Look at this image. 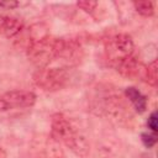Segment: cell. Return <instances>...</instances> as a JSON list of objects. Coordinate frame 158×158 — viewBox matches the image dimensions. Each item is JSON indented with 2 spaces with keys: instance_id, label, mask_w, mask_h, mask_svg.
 <instances>
[{
  "instance_id": "2e32d148",
  "label": "cell",
  "mask_w": 158,
  "mask_h": 158,
  "mask_svg": "<svg viewBox=\"0 0 158 158\" xmlns=\"http://www.w3.org/2000/svg\"><path fill=\"white\" fill-rule=\"evenodd\" d=\"M0 158H7V154H6L5 149L1 146H0Z\"/></svg>"
},
{
  "instance_id": "277c9868",
  "label": "cell",
  "mask_w": 158,
  "mask_h": 158,
  "mask_svg": "<svg viewBox=\"0 0 158 158\" xmlns=\"http://www.w3.org/2000/svg\"><path fill=\"white\" fill-rule=\"evenodd\" d=\"M135 43L130 35L127 33H118L110 37L105 46V53L114 67L116 63L133 56Z\"/></svg>"
},
{
  "instance_id": "30bf717a",
  "label": "cell",
  "mask_w": 158,
  "mask_h": 158,
  "mask_svg": "<svg viewBox=\"0 0 158 158\" xmlns=\"http://www.w3.org/2000/svg\"><path fill=\"white\" fill-rule=\"evenodd\" d=\"M143 80L152 86H157V81H158V62H157V59H153L151 63H148V65H146Z\"/></svg>"
},
{
  "instance_id": "3957f363",
  "label": "cell",
  "mask_w": 158,
  "mask_h": 158,
  "mask_svg": "<svg viewBox=\"0 0 158 158\" xmlns=\"http://www.w3.org/2000/svg\"><path fill=\"white\" fill-rule=\"evenodd\" d=\"M68 67H46L38 68L33 73V83L43 91L53 93L67 86L70 79Z\"/></svg>"
},
{
  "instance_id": "9a60e30c",
  "label": "cell",
  "mask_w": 158,
  "mask_h": 158,
  "mask_svg": "<svg viewBox=\"0 0 158 158\" xmlns=\"http://www.w3.org/2000/svg\"><path fill=\"white\" fill-rule=\"evenodd\" d=\"M17 6H20V2L19 1H15V0H4V1H0V9H4V10H12V9H16Z\"/></svg>"
},
{
  "instance_id": "8992f818",
  "label": "cell",
  "mask_w": 158,
  "mask_h": 158,
  "mask_svg": "<svg viewBox=\"0 0 158 158\" xmlns=\"http://www.w3.org/2000/svg\"><path fill=\"white\" fill-rule=\"evenodd\" d=\"M114 68L125 78L128 79H144L146 65L136 57L131 56L114 65Z\"/></svg>"
},
{
  "instance_id": "5b68a950",
  "label": "cell",
  "mask_w": 158,
  "mask_h": 158,
  "mask_svg": "<svg viewBox=\"0 0 158 158\" xmlns=\"http://www.w3.org/2000/svg\"><path fill=\"white\" fill-rule=\"evenodd\" d=\"M36 94L30 90H10L0 96V111L21 110L32 107L36 102Z\"/></svg>"
},
{
  "instance_id": "e0dca14e",
  "label": "cell",
  "mask_w": 158,
  "mask_h": 158,
  "mask_svg": "<svg viewBox=\"0 0 158 158\" xmlns=\"http://www.w3.org/2000/svg\"><path fill=\"white\" fill-rule=\"evenodd\" d=\"M51 158H65L64 156H59V154H57V156H53V157H51Z\"/></svg>"
},
{
  "instance_id": "6da1fadb",
  "label": "cell",
  "mask_w": 158,
  "mask_h": 158,
  "mask_svg": "<svg viewBox=\"0 0 158 158\" xmlns=\"http://www.w3.org/2000/svg\"><path fill=\"white\" fill-rule=\"evenodd\" d=\"M51 136L56 142L64 144L80 158H86L90 153V146L86 138L77 130L74 123L60 112L52 116Z\"/></svg>"
},
{
  "instance_id": "7c38bea8",
  "label": "cell",
  "mask_w": 158,
  "mask_h": 158,
  "mask_svg": "<svg viewBox=\"0 0 158 158\" xmlns=\"http://www.w3.org/2000/svg\"><path fill=\"white\" fill-rule=\"evenodd\" d=\"M141 141H142L144 147L152 148L157 143V133H154V132H143V133H141Z\"/></svg>"
},
{
  "instance_id": "9c48e42d",
  "label": "cell",
  "mask_w": 158,
  "mask_h": 158,
  "mask_svg": "<svg viewBox=\"0 0 158 158\" xmlns=\"http://www.w3.org/2000/svg\"><path fill=\"white\" fill-rule=\"evenodd\" d=\"M125 95L132 104L133 109L138 114H143L147 109V98L135 86H128L125 89Z\"/></svg>"
},
{
  "instance_id": "52a82bcc",
  "label": "cell",
  "mask_w": 158,
  "mask_h": 158,
  "mask_svg": "<svg viewBox=\"0 0 158 158\" xmlns=\"http://www.w3.org/2000/svg\"><path fill=\"white\" fill-rule=\"evenodd\" d=\"M83 58V49L79 42L75 40H64L62 38V46L59 51L58 59H62L67 63V67L78 64Z\"/></svg>"
},
{
  "instance_id": "4fadbf2b",
  "label": "cell",
  "mask_w": 158,
  "mask_h": 158,
  "mask_svg": "<svg viewBox=\"0 0 158 158\" xmlns=\"http://www.w3.org/2000/svg\"><path fill=\"white\" fill-rule=\"evenodd\" d=\"M77 6L80 7L84 12L93 15L96 11V7L99 6V2H96V1H78Z\"/></svg>"
},
{
  "instance_id": "ba28073f",
  "label": "cell",
  "mask_w": 158,
  "mask_h": 158,
  "mask_svg": "<svg viewBox=\"0 0 158 158\" xmlns=\"http://www.w3.org/2000/svg\"><path fill=\"white\" fill-rule=\"evenodd\" d=\"M23 28V21L16 16L2 15L0 16V35L6 38L17 36Z\"/></svg>"
},
{
  "instance_id": "5bb4252c",
  "label": "cell",
  "mask_w": 158,
  "mask_h": 158,
  "mask_svg": "<svg viewBox=\"0 0 158 158\" xmlns=\"http://www.w3.org/2000/svg\"><path fill=\"white\" fill-rule=\"evenodd\" d=\"M147 126H148V128L151 130V132L157 133V131H158V115H157V111H156V110L148 116Z\"/></svg>"
},
{
  "instance_id": "8fae6325",
  "label": "cell",
  "mask_w": 158,
  "mask_h": 158,
  "mask_svg": "<svg viewBox=\"0 0 158 158\" xmlns=\"http://www.w3.org/2000/svg\"><path fill=\"white\" fill-rule=\"evenodd\" d=\"M132 5L141 16L151 17L154 14V5L152 1H133Z\"/></svg>"
},
{
  "instance_id": "7a4b0ae2",
  "label": "cell",
  "mask_w": 158,
  "mask_h": 158,
  "mask_svg": "<svg viewBox=\"0 0 158 158\" xmlns=\"http://www.w3.org/2000/svg\"><path fill=\"white\" fill-rule=\"evenodd\" d=\"M62 46V38H57L49 35L32 36L28 41L26 54L28 60L38 68L49 67V64L58 59Z\"/></svg>"
}]
</instances>
